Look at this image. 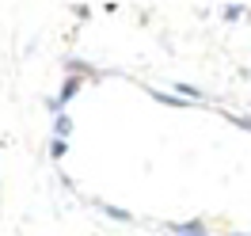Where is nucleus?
Returning a JSON list of instances; mask_svg holds the SVG:
<instances>
[{
    "mask_svg": "<svg viewBox=\"0 0 251 236\" xmlns=\"http://www.w3.org/2000/svg\"><path fill=\"white\" fill-rule=\"evenodd\" d=\"M228 236H251V233H228Z\"/></svg>",
    "mask_w": 251,
    "mask_h": 236,
    "instance_id": "nucleus-9",
    "label": "nucleus"
},
{
    "mask_svg": "<svg viewBox=\"0 0 251 236\" xmlns=\"http://www.w3.org/2000/svg\"><path fill=\"white\" fill-rule=\"evenodd\" d=\"M84 84H88L84 77H73V73H65V80H61V92L53 95V99H46V107L53 110V114H61V110L69 107V103H73V95H80V92H84Z\"/></svg>",
    "mask_w": 251,
    "mask_h": 236,
    "instance_id": "nucleus-1",
    "label": "nucleus"
},
{
    "mask_svg": "<svg viewBox=\"0 0 251 236\" xmlns=\"http://www.w3.org/2000/svg\"><path fill=\"white\" fill-rule=\"evenodd\" d=\"M240 16H244V4H225V12H221V19H225V23H236Z\"/></svg>",
    "mask_w": 251,
    "mask_h": 236,
    "instance_id": "nucleus-8",
    "label": "nucleus"
},
{
    "mask_svg": "<svg viewBox=\"0 0 251 236\" xmlns=\"http://www.w3.org/2000/svg\"><path fill=\"white\" fill-rule=\"evenodd\" d=\"M221 114H225V118H228V122H232L236 130H244V133H251V118H248V114H236V110H221Z\"/></svg>",
    "mask_w": 251,
    "mask_h": 236,
    "instance_id": "nucleus-6",
    "label": "nucleus"
},
{
    "mask_svg": "<svg viewBox=\"0 0 251 236\" xmlns=\"http://www.w3.org/2000/svg\"><path fill=\"white\" fill-rule=\"evenodd\" d=\"M69 133H73V118H69V110H61V114H53V137H61V141H69Z\"/></svg>",
    "mask_w": 251,
    "mask_h": 236,
    "instance_id": "nucleus-4",
    "label": "nucleus"
},
{
    "mask_svg": "<svg viewBox=\"0 0 251 236\" xmlns=\"http://www.w3.org/2000/svg\"><path fill=\"white\" fill-rule=\"evenodd\" d=\"M149 95H152L156 103H168V107H194V103H187V99H179V95H172V92H156V88H149Z\"/></svg>",
    "mask_w": 251,
    "mask_h": 236,
    "instance_id": "nucleus-5",
    "label": "nucleus"
},
{
    "mask_svg": "<svg viewBox=\"0 0 251 236\" xmlns=\"http://www.w3.org/2000/svg\"><path fill=\"white\" fill-rule=\"evenodd\" d=\"M65 157H69V141L53 137V141H50V160H65Z\"/></svg>",
    "mask_w": 251,
    "mask_h": 236,
    "instance_id": "nucleus-7",
    "label": "nucleus"
},
{
    "mask_svg": "<svg viewBox=\"0 0 251 236\" xmlns=\"http://www.w3.org/2000/svg\"><path fill=\"white\" fill-rule=\"evenodd\" d=\"M95 206H99L110 221H122V225H129V221H133V213H129V210H122V206H114V202H95Z\"/></svg>",
    "mask_w": 251,
    "mask_h": 236,
    "instance_id": "nucleus-3",
    "label": "nucleus"
},
{
    "mask_svg": "<svg viewBox=\"0 0 251 236\" xmlns=\"http://www.w3.org/2000/svg\"><path fill=\"white\" fill-rule=\"evenodd\" d=\"M168 229H172L175 236H209V229H205V221H172V225H168Z\"/></svg>",
    "mask_w": 251,
    "mask_h": 236,
    "instance_id": "nucleus-2",
    "label": "nucleus"
}]
</instances>
